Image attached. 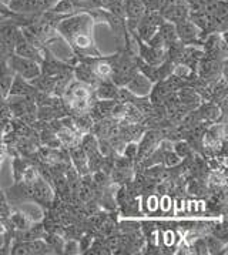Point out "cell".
<instances>
[{"label":"cell","instance_id":"6da1fadb","mask_svg":"<svg viewBox=\"0 0 228 255\" xmlns=\"http://www.w3.org/2000/svg\"><path fill=\"white\" fill-rule=\"evenodd\" d=\"M57 30L60 31L63 37L72 44L76 50L86 53V54H96L100 56L96 49L93 40V17L89 13H80L73 17L59 23Z\"/></svg>","mask_w":228,"mask_h":255},{"label":"cell","instance_id":"7a4b0ae2","mask_svg":"<svg viewBox=\"0 0 228 255\" xmlns=\"http://www.w3.org/2000/svg\"><path fill=\"white\" fill-rule=\"evenodd\" d=\"M158 13L161 14V17L164 20L177 24L180 21L188 19L191 11H190V7H188L186 0H174L171 3H168L167 6H164Z\"/></svg>","mask_w":228,"mask_h":255},{"label":"cell","instance_id":"3957f363","mask_svg":"<svg viewBox=\"0 0 228 255\" xmlns=\"http://www.w3.org/2000/svg\"><path fill=\"white\" fill-rule=\"evenodd\" d=\"M9 59H10L11 70L19 73L23 79L31 80V79L39 77V74H40V67H39V64H37V61L26 59V57H20V56H17V54H11Z\"/></svg>","mask_w":228,"mask_h":255},{"label":"cell","instance_id":"277c9868","mask_svg":"<svg viewBox=\"0 0 228 255\" xmlns=\"http://www.w3.org/2000/svg\"><path fill=\"white\" fill-rule=\"evenodd\" d=\"M163 20L164 19L161 17V14L158 11H145L144 16L137 23V29H138L140 36L145 41H150V39L157 33Z\"/></svg>","mask_w":228,"mask_h":255},{"label":"cell","instance_id":"5b68a950","mask_svg":"<svg viewBox=\"0 0 228 255\" xmlns=\"http://www.w3.org/2000/svg\"><path fill=\"white\" fill-rule=\"evenodd\" d=\"M103 6L99 0H60L53 4L52 11L54 13H73L76 10H87Z\"/></svg>","mask_w":228,"mask_h":255},{"label":"cell","instance_id":"8992f818","mask_svg":"<svg viewBox=\"0 0 228 255\" xmlns=\"http://www.w3.org/2000/svg\"><path fill=\"white\" fill-rule=\"evenodd\" d=\"M57 0H11L9 7L17 13H37L50 9Z\"/></svg>","mask_w":228,"mask_h":255},{"label":"cell","instance_id":"52a82bcc","mask_svg":"<svg viewBox=\"0 0 228 255\" xmlns=\"http://www.w3.org/2000/svg\"><path fill=\"white\" fill-rule=\"evenodd\" d=\"M177 36L184 41H193L194 39H197L200 34V27L193 20L180 21L176 24Z\"/></svg>","mask_w":228,"mask_h":255},{"label":"cell","instance_id":"ba28073f","mask_svg":"<svg viewBox=\"0 0 228 255\" xmlns=\"http://www.w3.org/2000/svg\"><path fill=\"white\" fill-rule=\"evenodd\" d=\"M124 11L130 20L138 23L147 10L141 0H124Z\"/></svg>","mask_w":228,"mask_h":255},{"label":"cell","instance_id":"9c48e42d","mask_svg":"<svg viewBox=\"0 0 228 255\" xmlns=\"http://www.w3.org/2000/svg\"><path fill=\"white\" fill-rule=\"evenodd\" d=\"M151 84L148 82V79L145 76L141 74H135L134 77L131 79V82L128 83V89L133 93H135L137 96H145L150 92Z\"/></svg>","mask_w":228,"mask_h":255},{"label":"cell","instance_id":"30bf717a","mask_svg":"<svg viewBox=\"0 0 228 255\" xmlns=\"http://www.w3.org/2000/svg\"><path fill=\"white\" fill-rule=\"evenodd\" d=\"M93 74L100 77V79H109L114 74L113 67L109 64V63H103V61H99L93 66Z\"/></svg>","mask_w":228,"mask_h":255},{"label":"cell","instance_id":"8fae6325","mask_svg":"<svg viewBox=\"0 0 228 255\" xmlns=\"http://www.w3.org/2000/svg\"><path fill=\"white\" fill-rule=\"evenodd\" d=\"M11 54H13V46L9 44L0 33V63H4V60L9 59Z\"/></svg>","mask_w":228,"mask_h":255},{"label":"cell","instance_id":"7c38bea8","mask_svg":"<svg viewBox=\"0 0 228 255\" xmlns=\"http://www.w3.org/2000/svg\"><path fill=\"white\" fill-rule=\"evenodd\" d=\"M147 11H158L161 6V0H141Z\"/></svg>","mask_w":228,"mask_h":255},{"label":"cell","instance_id":"4fadbf2b","mask_svg":"<svg viewBox=\"0 0 228 255\" xmlns=\"http://www.w3.org/2000/svg\"><path fill=\"white\" fill-rule=\"evenodd\" d=\"M23 178H24L26 183H34V180H36V171L33 168H27L24 171V174H23Z\"/></svg>","mask_w":228,"mask_h":255},{"label":"cell","instance_id":"5bb4252c","mask_svg":"<svg viewBox=\"0 0 228 255\" xmlns=\"http://www.w3.org/2000/svg\"><path fill=\"white\" fill-rule=\"evenodd\" d=\"M164 243H166V245H173L174 243H176V234L173 233V231H167L166 234H164Z\"/></svg>","mask_w":228,"mask_h":255}]
</instances>
